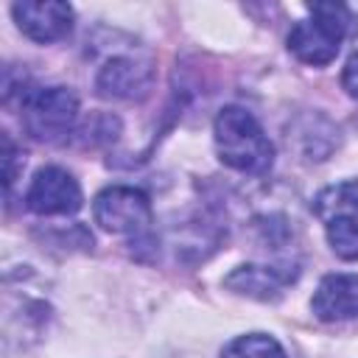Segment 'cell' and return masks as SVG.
<instances>
[{
    "label": "cell",
    "instance_id": "cell-1",
    "mask_svg": "<svg viewBox=\"0 0 358 358\" xmlns=\"http://www.w3.org/2000/svg\"><path fill=\"white\" fill-rule=\"evenodd\" d=\"M218 159L241 173L260 176L274 165V145L263 126L243 106H224L213 123Z\"/></svg>",
    "mask_w": 358,
    "mask_h": 358
},
{
    "label": "cell",
    "instance_id": "cell-2",
    "mask_svg": "<svg viewBox=\"0 0 358 358\" xmlns=\"http://www.w3.org/2000/svg\"><path fill=\"white\" fill-rule=\"evenodd\" d=\"M310 17L294 22L291 34H288V50L310 64V67H322L330 64L347 36L350 28V8L341 3H313L308 6Z\"/></svg>",
    "mask_w": 358,
    "mask_h": 358
},
{
    "label": "cell",
    "instance_id": "cell-3",
    "mask_svg": "<svg viewBox=\"0 0 358 358\" xmlns=\"http://www.w3.org/2000/svg\"><path fill=\"white\" fill-rule=\"evenodd\" d=\"M20 117L25 131L39 143H59L78 120V98L67 87H34L22 90Z\"/></svg>",
    "mask_w": 358,
    "mask_h": 358
},
{
    "label": "cell",
    "instance_id": "cell-4",
    "mask_svg": "<svg viewBox=\"0 0 358 358\" xmlns=\"http://www.w3.org/2000/svg\"><path fill=\"white\" fill-rule=\"evenodd\" d=\"M92 215L95 224H101V229L112 235H134V238L148 235L154 221L148 196L126 185H112L101 190L92 201Z\"/></svg>",
    "mask_w": 358,
    "mask_h": 358
},
{
    "label": "cell",
    "instance_id": "cell-5",
    "mask_svg": "<svg viewBox=\"0 0 358 358\" xmlns=\"http://www.w3.org/2000/svg\"><path fill=\"white\" fill-rule=\"evenodd\" d=\"M81 204L84 196L78 179L59 165L39 168L25 190V207L36 215H73Z\"/></svg>",
    "mask_w": 358,
    "mask_h": 358
},
{
    "label": "cell",
    "instance_id": "cell-6",
    "mask_svg": "<svg viewBox=\"0 0 358 358\" xmlns=\"http://www.w3.org/2000/svg\"><path fill=\"white\" fill-rule=\"evenodd\" d=\"M154 81V67L148 59H137L131 53L126 56H112L103 62V67L95 76V87L101 98L112 101H134L143 98L151 90Z\"/></svg>",
    "mask_w": 358,
    "mask_h": 358
},
{
    "label": "cell",
    "instance_id": "cell-7",
    "mask_svg": "<svg viewBox=\"0 0 358 358\" xmlns=\"http://www.w3.org/2000/svg\"><path fill=\"white\" fill-rule=\"evenodd\" d=\"M11 14L17 28L39 45L59 42L73 28V8L59 0H22L11 6Z\"/></svg>",
    "mask_w": 358,
    "mask_h": 358
},
{
    "label": "cell",
    "instance_id": "cell-8",
    "mask_svg": "<svg viewBox=\"0 0 358 358\" xmlns=\"http://www.w3.org/2000/svg\"><path fill=\"white\" fill-rule=\"evenodd\" d=\"M310 310L322 322L358 319V274H327L313 291Z\"/></svg>",
    "mask_w": 358,
    "mask_h": 358
},
{
    "label": "cell",
    "instance_id": "cell-9",
    "mask_svg": "<svg viewBox=\"0 0 358 358\" xmlns=\"http://www.w3.org/2000/svg\"><path fill=\"white\" fill-rule=\"evenodd\" d=\"M294 274H282L280 268L274 266H238L227 280L224 285L235 294H243V296H252V299H277L282 294V285L291 280Z\"/></svg>",
    "mask_w": 358,
    "mask_h": 358
},
{
    "label": "cell",
    "instance_id": "cell-10",
    "mask_svg": "<svg viewBox=\"0 0 358 358\" xmlns=\"http://www.w3.org/2000/svg\"><path fill=\"white\" fill-rule=\"evenodd\" d=\"M313 213L319 215L322 224L330 218H350L358 224V179L324 187L313 199Z\"/></svg>",
    "mask_w": 358,
    "mask_h": 358
},
{
    "label": "cell",
    "instance_id": "cell-11",
    "mask_svg": "<svg viewBox=\"0 0 358 358\" xmlns=\"http://www.w3.org/2000/svg\"><path fill=\"white\" fill-rule=\"evenodd\" d=\"M221 358H285V350L268 333H246L232 338L221 350Z\"/></svg>",
    "mask_w": 358,
    "mask_h": 358
},
{
    "label": "cell",
    "instance_id": "cell-12",
    "mask_svg": "<svg viewBox=\"0 0 358 358\" xmlns=\"http://www.w3.org/2000/svg\"><path fill=\"white\" fill-rule=\"evenodd\" d=\"M324 235L330 249L341 260H358V224L350 218H330L324 221Z\"/></svg>",
    "mask_w": 358,
    "mask_h": 358
},
{
    "label": "cell",
    "instance_id": "cell-13",
    "mask_svg": "<svg viewBox=\"0 0 358 358\" xmlns=\"http://www.w3.org/2000/svg\"><path fill=\"white\" fill-rule=\"evenodd\" d=\"M341 87L347 90L350 98L358 101V50L350 53V59H347V64L341 70Z\"/></svg>",
    "mask_w": 358,
    "mask_h": 358
}]
</instances>
